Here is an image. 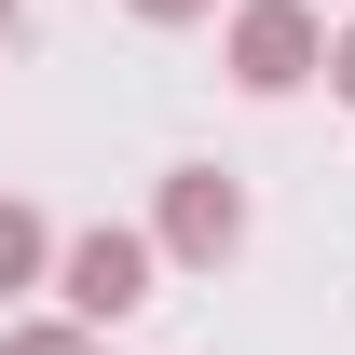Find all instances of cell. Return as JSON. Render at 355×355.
<instances>
[{"mask_svg":"<svg viewBox=\"0 0 355 355\" xmlns=\"http://www.w3.org/2000/svg\"><path fill=\"white\" fill-rule=\"evenodd\" d=\"M55 273V232H42V205H14V191H0V301H14V287H42Z\"/></svg>","mask_w":355,"mask_h":355,"instance_id":"cell-4","label":"cell"},{"mask_svg":"<svg viewBox=\"0 0 355 355\" xmlns=\"http://www.w3.org/2000/svg\"><path fill=\"white\" fill-rule=\"evenodd\" d=\"M0 355H96L83 314H42V328H0Z\"/></svg>","mask_w":355,"mask_h":355,"instance_id":"cell-5","label":"cell"},{"mask_svg":"<svg viewBox=\"0 0 355 355\" xmlns=\"http://www.w3.org/2000/svg\"><path fill=\"white\" fill-rule=\"evenodd\" d=\"M14 14H28V0H0V42H14Z\"/></svg>","mask_w":355,"mask_h":355,"instance_id":"cell-8","label":"cell"},{"mask_svg":"<svg viewBox=\"0 0 355 355\" xmlns=\"http://www.w3.org/2000/svg\"><path fill=\"white\" fill-rule=\"evenodd\" d=\"M150 273H164V246H150V232L96 219V232H69V246H55V301L83 314V328H123V314L150 301Z\"/></svg>","mask_w":355,"mask_h":355,"instance_id":"cell-3","label":"cell"},{"mask_svg":"<svg viewBox=\"0 0 355 355\" xmlns=\"http://www.w3.org/2000/svg\"><path fill=\"white\" fill-rule=\"evenodd\" d=\"M328 96H355V28H328Z\"/></svg>","mask_w":355,"mask_h":355,"instance_id":"cell-7","label":"cell"},{"mask_svg":"<svg viewBox=\"0 0 355 355\" xmlns=\"http://www.w3.org/2000/svg\"><path fill=\"white\" fill-rule=\"evenodd\" d=\"M219 69H232L246 96H301V83H328V28H314V0H232Z\"/></svg>","mask_w":355,"mask_h":355,"instance_id":"cell-2","label":"cell"},{"mask_svg":"<svg viewBox=\"0 0 355 355\" xmlns=\"http://www.w3.org/2000/svg\"><path fill=\"white\" fill-rule=\"evenodd\" d=\"M137 28H205V14H219V0H123Z\"/></svg>","mask_w":355,"mask_h":355,"instance_id":"cell-6","label":"cell"},{"mask_svg":"<svg viewBox=\"0 0 355 355\" xmlns=\"http://www.w3.org/2000/svg\"><path fill=\"white\" fill-rule=\"evenodd\" d=\"M150 246H164L178 273H232V260H246V178H232V164H164Z\"/></svg>","mask_w":355,"mask_h":355,"instance_id":"cell-1","label":"cell"}]
</instances>
